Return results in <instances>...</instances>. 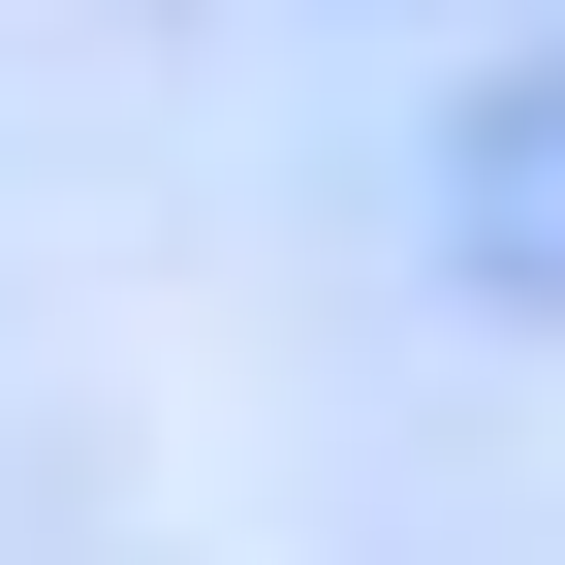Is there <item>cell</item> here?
I'll use <instances>...</instances> for the list:
<instances>
[{
  "mask_svg": "<svg viewBox=\"0 0 565 565\" xmlns=\"http://www.w3.org/2000/svg\"><path fill=\"white\" fill-rule=\"evenodd\" d=\"M471 282H534V315H565V63L471 95Z\"/></svg>",
  "mask_w": 565,
  "mask_h": 565,
  "instance_id": "cell-1",
  "label": "cell"
}]
</instances>
